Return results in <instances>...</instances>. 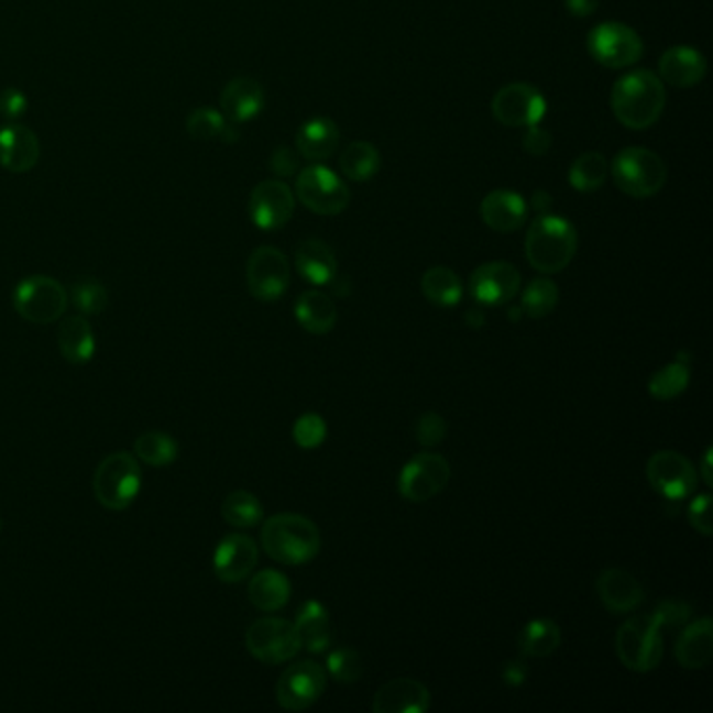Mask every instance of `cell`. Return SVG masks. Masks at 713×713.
Here are the masks:
<instances>
[{"label":"cell","instance_id":"1","mask_svg":"<svg viewBox=\"0 0 713 713\" xmlns=\"http://www.w3.org/2000/svg\"><path fill=\"white\" fill-rule=\"evenodd\" d=\"M663 109L666 86L649 69L629 72L611 90V111L615 120L629 130H647L657 124Z\"/></svg>","mask_w":713,"mask_h":713},{"label":"cell","instance_id":"2","mask_svg":"<svg viewBox=\"0 0 713 713\" xmlns=\"http://www.w3.org/2000/svg\"><path fill=\"white\" fill-rule=\"evenodd\" d=\"M578 252L573 224L552 213H540L525 237V257L534 271L557 274L566 271Z\"/></svg>","mask_w":713,"mask_h":713},{"label":"cell","instance_id":"3","mask_svg":"<svg viewBox=\"0 0 713 713\" xmlns=\"http://www.w3.org/2000/svg\"><path fill=\"white\" fill-rule=\"evenodd\" d=\"M264 552L283 566H304L320 550V531L304 515L281 513L271 517L260 534Z\"/></svg>","mask_w":713,"mask_h":713},{"label":"cell","instance_id":"4","mask_svg":"<svg viewBox=\"0 0 713 713\" xmlns=\"http://www.w3.org/2000/svg\"><path fill=\"white\" fill-rule=\"evenodd\" d=\"M143 471L130 452H113L99 462L92 475L95 498L107 511H124L141 494Z\"/></svg>","mask_w":713,"mask_h":713},{"label":"cell","instance_id":"5","mask_svg":"<svg viewBox=\"0 0 713 713\" xmlns=\"http://www.w3.org/2000/svg\"><path fill=\"white\" fill-rule=\"evenodd\" d=\"M615 187L634 199H649L663 189L668 169L663 160L645 147L622 149L608 166Z\"/></svg>","mask_w":713,"mask_h":713},{"label":"cell","instance_id":"6","mask_svg":"<svg viewBox=\"0 0 713 713\" xmlns=\"http://www.w3.org/2000/svg\"><path fill=\"white\" fill-rule=\"evenodd\" d=\"M615 650L619 661L632 671H652L663 657V634L657 617H632L615 636Z\"/></svg>","mask_w":713,"mask_h":713},{"label":"cell","instance_id":"7","mask_svg":"<svg viewBox=\"0 0 713 713\" xmlns=\"http://www.w3.org/2000/svg\"><path fill=\"white\" fill-rule=\"evenodd\" d=\"M69 295L64 285L46 274H32L18 283L13 308L32 325H53L65 315Z\"/></svg>","mask_w":713,"mask_h":713},{"label":"cell","instance_id":"8","mask_svg":"<svg viewBox=\"0 0 713 713\" xmlns=\"http://www.w3.org/2000/svg\"><path fill=\"white\" fill-rule=\"evenodd\" d=\"M588 53L603 67L624 69L643 59L645 44L634 28L626 23L607 22L590 30Z\"/></svg>","mask_w":713,"mask_h":713},{"label":"cell","instance_id":"9","mask_svg":"<svg viewBox=\"0 0 713 713\" xmlns=\"http://www.w3.org/2000/svg\"><path fill=\"white\" fill-rule=\"evenodd\" d=\"M295 195L304 208L320 216H337L350 206V189L336 172L325 166L299 169Z\"/></svg>","mask_w":713,"mask_h":713},{"label":"cell","instance_id":"10","mask_svg":"<svg viewBox=\"0 0 713 713\" xmlns=\"http://www.w3.org/2000/svg\"><path fill=\"white\" fill-rule=\"evenodd\" d=\"M245 647L257 661L278 666L294 659L301 649V643L294 622L283 617H262L248 629Z\"/></svg>","mask_w":713,"mask_h":713},{"label":"cell","instance_id":"11","mask_svg":"<svg viewBox=\"0 0 713 713\" xmlns=\"http://www.w3.org/2000/svg\"><path fill=\"white\" fill-rule=\"evenodd\" d=\"M292 283V266L287 255L271 248L262 245L250 255L248 262V287L250 294L257 301H276L289 289Z\"/></svg>","mask_w":713,"mask_h":713},{"label":"cell","instance_id":"12","mask_svg":"<svg viewBox=\"0 0 713 713\" xmlns=\"http://www.w3.org/2000/svg\"><path fill=\"white\" fill-rule=\"evenodd\" d=\"M450 482V464L436 452H420L406 462L399 473V494L408 503L436 498Z\"/></svg>","mask_w":713,"mask_h":713},{"label":"cell","instance_id":"13","mask_svg":"<svg viewBox=\"0 0 713 713\" xmlns=\"http://www.w3.org/2000/svg\"><path fill=\"white\" fill-rule=\"evenodd\" d=\"M492 113L503 127H536L545 118V95L527 83L503 86L492 99Z\"/></svg>","mask_w":713,"mask_h":713},{"label":"cell","instance_id":"14","mask_svg":"<svg viewBox=\"0 0 713 713\" xmlns=\"http://www.w3.org/2000/svg\"><path fill=\"white\" fill-rule=\"evenodd\" d=\"M327 689V671L315 661H299L283 671L276 682V701L287 712L312 707Z\"/></svg>","mask_w":713,"mask_h":713},{"label":"cell","instance_id":"15","mask_svg":"<svg viewBox=\"0 0 713 713\" xmlns=\"http://www.w3.org/2000/svg\"><path fill=\"white\" fill-rule=\"evenodd\" d=\"M647 480L659 496L676 503L691 496L699 483L692 462L673 450H661L650 457Z\"/></svg>","mask_w":713,"mask_h":713},{"label":"cell","instance_id":"16","mask_svg":"<svg viewBox=\"0 0 713 713\" xmlns=\"http://www.w3.org/2000/svg\"><path fill=\"white\" fill-rule=\"evenodd\" d=\"M295 211V193L283 180H264L250 195V218L262 231L283 229Z\"/></svg>","mask_w":713,"mask_h":713},{"label":"cell","instance_id":"17","mask_svg":"<svg viewBox=\"0 0 713 713\" xmlns=\"http://www.w3.org/2000/svg\"><path fill=\"white\" fill-rule=\"evenodd\" d=\"M522 287V274L508 262H487L475 268L469 278V289L483 306H504Z\"/></svg>","mask_w":713,"mask_h":713},{"label":"cell","instance_id":"18","mask_svg":"<svg viewBox=\"0 0 713 713\" xmlns=\"http://www.w3.org/2000/svg\"><path fill=\"white\" fill-rule=\"evenodd\" d=\"M260 550L250 536L229 534L222 538L213 552V573L224 584H239L250 578L257 566Z\"/></svg>","mask_w":713,"mask_h":713},{"label":"cell","instance_id":"19","mask_svg":"<svg viewBox=\"0 0 713 713\" xmlns=\"http://www.w3.org/2000/svg\"><path fill=\"white\" fill-rule=\"evenodd\" d=\"M41 160V141L32 128L9 122L0 128V166L13 174H25Z\"/></svg>","mask_w":713,"mask_h":713},{"label":"cell","instance_id":"20","mask_svg":"<svg viewBox=\"0 0 713 713\" xmlns=\"http://www.w3.org/2000/svg\"><path fill=\"white\" fill-rule=\"evenodd\" d=\"M431 705L429 689L413 678H396L383 684L375 694V713H423Z\"/></svg>","mask_w":713,"mask_h":713},{"label":"cell","instance_id":"21","mask_svg":"<svg viewBox=\"0 0 713 713\" xmlns=\"http://www.w3.org/2000/svg\"><path fill=\"white\" fill-rule=\"evenodd\" d=\"M264 86L257 80L241 76L234 78L220 92V111L232 124L255 120L264 109Z\"/></svg>","mask_w":713,"mask_h":713},{"label":"cell","instance_id":"22","mask_svg":"<svg viewBox=\"0 0 713 713\" xmlns=\"http://www.w3.org/2000/svg\"><path fill=\"white\" fill-rule=\"evenodd\" d=\"M601 603L615 615H624L640 607L645 590L640 582L624 569H605L596 580Z\"/></svg>","mask_w":713,"mask_h":713},{"label":"cell","instance_id":"23","mask_svg":"<svg viewBox=\"0 0 713 713\" xmlns=\"http://www.w3.org/2000/svg\"><path fill=\"white\" fill-rule=\"evenodd\" d=\"M480 213L487 229L506 234L519 231L524 227L527 220V204L519 193L492 190L483 197Z\"/></svg>","mask_w":713,"mask_h":713},{"label":"cell","instance_id":"24","mask_svg":"<svg viewBox=\"0 0 713 713\" xmlns=\"http://www.w3.org/2000/svg\"><path fill=\"white\" fill-rule=\"evenodd\" d=\"M707 74L705 57L692 46H671L659 57V78L676 88H692Z\"/></svg>","mask_w":713,"mask_h":713},{"label":"cell","instance_id":"25","mask_svg":"<svg viewBox=\"0 0 713 713\" xmlns=\"http://www.w3.org/2000/svg\"><path fill=\"white\" fill-rule=\"evenodd\" d=\"M295 268L312 285H329L337 276L336 252L320 239H306L295 250Z\"/></svg>","mask_w":713,"mask_h":713},{"label":"cell","instance_id":"26","mask_svg":"<svg viewBox=\"0 0 713 713\" xmlns=\"http://www.w3.org/2000/svg\"><path fill=\"white\" fill-rule=\"evenodd\" d=\"M712 657L713 624L710 617H703L682 629L676 643V659L684 670H701Z\"/></svg>","mask_w":713,"mask_h":713},{"label":"cell","instance_id":"27","mask_svg":"<svg viewBox=\"0 0 713 713\" xmlns=\"http://www.w3.org/2000/svg\"><path fill=\"white\" fill-rule=\"evenodd\" d=\"M57 343L65 362H69L72 366H85L95 358L97 350L95 331L88 318L83 315L65 318L57 333Z\"/></svg>","mask_w":713,"mask_h":713},{"label":"cell","instance_id":"28","mask_svg":"<svg viewBox=\"0 0 713 713\" xmlns=\"http://www.w3.org/2000/svg\"><path fill=\"white\" fill-rule=\"evenodd\" d=\"M339 147V128L329 118H312L295 134V149L310 162L329 160Z\"/></svg>","mask_w":713,"mask_h":713},{"label":"cell","instance_id":"29","mask_svg":"<svg viewBox=\"0 0 713 713\" xmlns=\"http://www.w3.org/2000/svg\"><path fill=\"white\" fill-rule=\"evenodd\" d=\"M295 318L304 327V331L312 336H327L336 329V304L322 292H306L299 295L295 304Z\"/></svg>","mask_w":713,"mask_h":713},{"label":"cell","instance_id":"30","mask_svg":"<svg viewBox=\"0 0 713 713\" xmlns=\"http://www.w3.org/2000/svg\"><path fill=\"white\" fill-rule=\"evenodd\" d=\"M295 629L299 634V643L310 652H325L331 647V619L329 611L318 601H308L299 608Z\"/></svg>","mask_w":713,"mask_h":713},{"label":"cell","instance_id":"31","mask_svg":"<svg viewBox=\"0 0 713 713\" xmlns=\"http://www.w3.org/2000/svg\"><path fill=\"white\" fill-rule=\"evenodd\" d=\"M248 594H250L253 607L260 608L264 613H274L289 603L292 584H289L287 575H283L281 571L264 569L250 580Z\"/></svg>","mask_w":713,"mask_h":713},{"label":"cell","instance_id":"32","mask_svg":"<svg viewBox=\"0 0 713 713\" xmlns=\"http://www.w3.org/2000/svg\"><path fill=\"white\" fill-rule=\"evenodd\" d=\"M187 132L195 141H222V143L239 141L237 124L229 122L224 113L213 107L193 109L187 118Z\"/></svg>","mask_w":713,"mask_h":713},{"label":"cell","instance_id":"33","mask_svg":"<svg viewBox=\"0 0 713 713\" xmlns=\"http://www.w3.org/2000/svg\"><path fill=\"white\" fill-rule=\"evenodd\" d=\"M420 289L431 304H436L440 308L457 306L462 297L461 278L454 271H450L446 266H436L423 274Z\"/></svg>","mask_w":713,"mask_h":713},{"label":"cell","instance_id":"34","mask_svg":"<svg viewBox=\"0 0 713 713\" xmlns=\"http://www.w3.org/2000/svg\"><path fill=\"white\" fill-rule=\"evenodd\" d=\"M339 168L345 178L354 183H364L377 174L381 168V155L375 145L366 141H356L343 149L339 157Z\"/></svg>","mask_w":713,"mask_h":713},{"label":"cell","instance_id":"35","mask_svg":"<svg viewBox=\"0 0 713 713\" xmlns=\"http://www.w3.org/2000/svg\"><path fill=\"white\" fill-rule=\"evenodd\" d=\"M563 640L561 628L552 619H534L519 636V649L525 657H548L559 649Z\"/></svg>","mask_w":713,"mask_h":713},{"label":"cell","instance_id":"36","mask_svg":"<svg viewBox=\"0 0 713 713\" xmlns=\"http://www.w3.org/2000/svg\"><path fill=\"white\" fill-rule=\"evenodd\" d=\"M608 162L603 153H582L569 168V185L580 193H594L607 183Z\"/></svg>","mask_w":713,"mask_h":713},{"label":"cell","instance_id":"37","mask_svg":"<svg viewBox=\"0 0 713 713\" xmlns=\"http://www.w3.org/2000/svg\"><path fill=\"white\" fill-rule=\"evenodd\" d=\"M178 441L164 431H145L134 441V454L149 467H169L178 459Z\"/></svg>","mask_w":713,"mask_h":713},{"label":"cell","instance_id":"38","mask_svg":"<svg viewBox=\"0 0 713 713\" xmlns=\"http://www.w3.org/2000/svg\"><path fill=\"white\" fill-rule=\"evenodd\" d=\"M222 519L237 529L255 527L264 517V506L252 492L237 490L231 492L222 503Z\"/></svg>","mask_w":713,"mask_h":713},{"label":"cell","instance_id":"39","mask_svg":"<svg viewBox=\"0 0 713 713\" xmlns=\"http://www.w3.org/2000/svg\"><path fill=\"white\" fill-rule=\"evenodd\" d=\"M689 381H691V371H689V364L682 362L680 358L676 362H670L668 366L659 369L649 381V392L650 396L655 399H668L678 398L687 392L689 387Z\"/></svg>","mask_w":713,"mask_h":713},{"label":"cell","instance_id":"40","mask_svg":"<svg viewBox=\"0 0 713 713\" xmlns=\"http://www.w3.org/2000/svg\"><path fill=\"white\" fill-rule=\"evenodd\" d=\"M559 304V287L550 278H536L522 295V312L529 318H545Z\"/></svg>","mask_w":713,"mask_h":713},{"label":"cell","instance_id":"41","mask_svg":"<svg viewBox=\"0 0 713 713\" xmlns=\"http://www.w3.org/2000/svg\"><path fill=\"white\" fill-rule=\"evenodd\" d=\"M69 299L83 316L103 315L109 306L106 285L95 278H78L69 289Z\"/></svg>","mask_w":713,"mask_h":713},{"label":"cell","instance_id":"42","mask_svg":"<svg viewBox=\"0 0 713 713\" xmlns=\"http://www.w3.org/2000/svg\"><path fill=\"white\" fill-rule=\"evenodd\" d=\"M327 668L333 676V680L341 684H354L362 676V661H360L356 650L345 649V647L336 649L329 655Z\"/></svg>","mask_w":713,"mask_h":713},{"label":"cell","instance_id":"43","mask_svg":"<svg viewBox=\"0 0 713 713\" xmlns=\"http://www.w3.org/2000/svg\"><path fill=\"white\" fill-rule=\"evenodd\" d=\"M327 438V423L315 413H306L295 420L294 440L304 450H315Z\"/></svg>","mask_w":713,"mask_h":713},{"label":"cell","instance_id":"44","mask_svg":"<svg viewBox=\"0 0 713 713\" xmlns=\"http://www.w3.org/2000/svg\"><path fill=\"white\" fill-rule=\"evenodd\" d=\"M448 434V423L438 413H425L415 427V436L423 448L438 446Z\"/></svg>","mask_w":713,"mask_h":713},{"label":"cell","instance_id":"45","mask_svg":"<svg viewBox=\"0 0 713 713\" xmlns=\"http://www.w3.org/2000/svg\"><path fill=\"white\" fill-rule=\"evenodd\" d=\"M689 522H691L694 531L703 534V536H712L713 522H712V496L710 494H699L691 506H689Z\"/></svg>","mask_w":713,"mask_h":713},{"label":"cell","instance_id":"46","mask_svg":"<svg viewBox=\"0 0 713 713\" xmlns=\"http://www.w3.org/2000/svg\"><path fill=\"white\" fill-rule=\"evenodd\" d=\"M271 172L278 178H292L299 172V157L292 147H276L268 160Z\"/></svg>","mask_w":713,"mask_h":713},{"label":"cell","instance_id":"47","mask_svg":"<svg viewBox=\"0 0 713 713\" xmlns=\"http://www.w3.org/2000/svg\"><path fill=\"white\" fill-rule=\"evenodd\" d=\"M28 111V97L23 95L20 88H4L0 92V113L9 122L20 120L23 113Z\"/></svg>","mask_w":713,"mask_h":713},{"label":"cell","instance_id":"48","mask_svg":"<svg viewBox=\"0 0 713 713\" xmlns=\"http://www.w3.org/2000/svg\"><path fill=\"white\" fill-rule=\"evenodd\" d=\"M652 615L657 617V622L661 624V628H670V626H680L691 617V608L687 607L684 603L678 601H666L659 607L652 611Z\"/></svg>","mask_w":713,"mask_h":713},{"label":"cell","instance_id":"49","mask_svg":"<svg viewBox=\"0 0 713 713\" xmlns=\"http://www.w3.org/2000/svg\"><path fill=\"white\" fill-rule=\"evenodd\" d=\"M550 147H552V136L548 130L540 128V124L527 128V132L524 134L525 153H529L534 157H542L550 151Z\"/></svg>","mask_w":713,"mask_h":713},{"label":"cell","instance_id":"50","mask_svg":"<svg viewBox=\"0 0 713 713\" xmlns=\"http://www.w3.org/2000/svg\"><path fill=\"white\" fill-rule=\"evenodd\" d=\"M503 676L504 680H506V684H511V687H519V684L524 682L525 678H527V668H525L524 661H508V663L504 666Z\"/></svg>","mask_w":713,"mask_h":713},{"label":"cell","instance_id":"51","mask_svg":"<svg viewBox=\"0 0 713 713\" xmlns=\"http://www.w3.org/2000/svg\"><path fill=\"white\" fill-rule=\"evenodd\" d=\"M566 7L573 18H590L599 9V0H566Z\"/></svg>","mask_w":713,"mask_h":713},{"label":"cell","instance_id":"52","mask_svg":"<svg viewBox=\"0 0 713 713\" xmlns=\"http://www.w3.org/2000/svg\"><path fill=\"white\" fill-rule=\"evenodd\" d=\"M531 208L534 210L538 211V213H548V210L552 208V197H550V193H546V190H536L534 195H531Z\"/></svg>","mask_w":713,"mask_h":713},{"label":"cell","instance_id":"53","mask_svg":"<svg viewBox=\"0 0 713 713\" xmlns=\"http://www.w3.org/2000/svg\"><path fill=\"white\" fill-rule=\"evenodd\" d=\"M712 448H707V452H705V457H703V464H701V475H703V480H705V483L707 485H713V475H712Z\"/></svg>","mask_w":713,"mask_h":713},{"label":"cell","instance_id":"54","mask_svg":"<svg viewBox=\"0 0 713 713\" xmlns=\"http://www.w3.org/2000/svg\"><path fill=\"white\" fill-rule=\"evenodd\" d=\"M467 320H469V325H471L473 329H480L483 322H485V318H483V315H480V310H469Z\"/></svg>","mask_w":713,"mask_h":713},{"label":"cell","instance_id":"55","mask_svg":"<svg viewBox=\"0 0 713 713\" xmlns=\"http://www.w3.org/2000/svg\"><path fill=\"white\" fill-rule=\"evenodd\" d=\"M0 531H2V519H0Z\"/></svg>","mask_w":713,"mask_h":713}]
</instances>
